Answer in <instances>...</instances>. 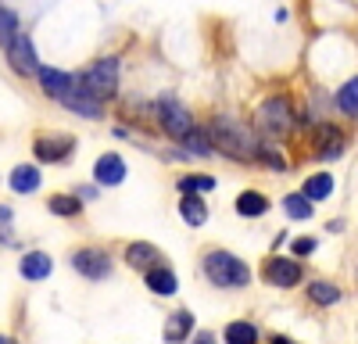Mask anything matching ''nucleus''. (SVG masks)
I'll return each mask as SVG.
<instances>
[{
    "label": "nucleus",
    "instance_id": "1",
    "mask_svg": "<svg viewBox=\"0 0 358 344\" xmlns=\"http://www.w3.org/2000/svg\"><path fill=\"white\" fill-rule=\"evenodd\" d=\"M208 140H215L212 148L222 151L226 158H236V162H258V148L262 140L236 119H215L212 122V133H208Z\"/></svg>",
    "mask_w": 358,
    "mask_h": 344
},
{
    "label": "nucleus",
    "instance_id": "2",
    "mask_svg": "<svg viewBox=\"0 0 358 344\" xmlns=\"http://www.w3.org/2000/svg\"><path fill=\"white\" fill-rule=\"evenodd\" d=\"M204 276L215 287H229V291H241L251 283V269L229 251H208L204 255Z\"/></svg>",
    "mask_w": 358,
    "mask_h": 344
},
{
    "label": "nucleus",
    "instance_id": "3",
    "mask_svg": "<svg viewBox=\"0 0 358 344\" xmlns=\"http://www.w3.org/2000/svg\"><path fill=\"white\" fill-rule=\"evenodd\" d=\"M76 83L83 86L90 97L108 101V97H115V90H118V62H115V57H101V62L86 65V69L76 76Z\"/></svg>",
    "mask_w": 358,
    "mask_h": 344
},
{
    "label": "nucleus",
    "instance_id": "4",
    "mask_svg": "<svg viewBox=\"0 0 358 344\" xmlns=\"http://www.w3.org/2000/svg\"><path fill=\"white\" fill-rule=\"evenodd\" d=\"M258 122L265 126L268 136H287L294 129V108L287 97H268L262 108H258Z\"/></svg>",
    "mask_w": 358,
    "mask_h": 344
},
{
    "label": "nucleus",
    "instance_id": "5",
    "mask_svg": "<svg viewBox=\"0 0 358 344\" xmlns=\"http://www.w3.org/2000/svg\"><path fill=\"white\" fill-rule=\"evenodd\" d=\"M72 269L86 280H108L111 276V258L101 248H79L72 255Z\"/></svg>",
    "mask_w": 358,
    "mask_h": 344
},
{
    "label": "nucleus",
    "instance_id": "6",
    "mask_svg": "<svg viewBox=\"0 0 358 344\" xmlns=\"http://www.w3.org/2000/svg\"><path fill=\"white\" fill-rule=\"evenodd\" d=\"M262 276H265V283H273V287H297L301 283V266H297L294 258L268 255L265 266H262Z\"/></svg>",
    "mask_w": 358,
    "mask_h": 344
},
{
    "label": "nucleus",
    "instance_id": "7",
    "mask_svg": "<svg viewBox=\"0 0 358 344\" xmlns=\"http://www.w3.org/2000/svg\"><path fill=\"white\" fill-rule=\"evenodd\" d=\"M158 122H162V129H165L172 140H183V136L194 129V115H190L183 104H176V101H162V104H158Z\"/></svg>",
    "mask_w": 358,
    "mask_h": 344
},
{
    "label": "nucleus",
    "instance_id": "8",
    "mask_svg": "<svg viewBox=\"0 0 358 344\" xmlns=\"http://www.w3.org/2000/svg\"><path fill=\"white\" fill-rule=\"evenodd\" d=\"M33 151H36V158L40 162H69L72 158V151H76V140L69 136V133H54V136H36V143H33Z\"/></svg>",
    "mask_w": 358,
    "mask_h": 344
},
{
    "label": "nucleus",
    "instance_id": "9",
    "mask_svg": "<svg viewBox=\"0 0 358 344\" xmlns=\"http://www.w3.org/2000/svg\"><path fill=\"white\" fill-rule=\"evenodd\" d=\"M8 62L18 76H36L40 65H36V50H33V40H29L25 33H18L11 43H8Z\"/></svg>",
    "mask_w": 358,
    "mask_h": 344
},
{
    "label": "nucleus",
    "instance_id": "10",
    "mask_svg": "<svg viewBox=\"0 0 358 344\" xmlns=\"http://www.w3.org/2000/svg\"><path fill=\"white\" fill-rule=\"evenodd\" d=\"M62 104H65V108H72L76 115H83V119H101V115H104V111H101V104H104V101L90 97L79 83H72L69 90L62 94Z\"/></svg>",
    "mask_w": 358,
    "mask_h": 344
},
{
    "label": "nucleus",
    "instance_id": "11",
    "mask_svg": "<svg viewBox=\"0 0 358 344\" xmlns=\"http://www.w3.org/2000/svg\"><path fill=\"white\" fill-rule=\"evenodd\" d=\"M94 180L101 183V187H118L126 180V162H122V155H101L97 158V165H94Z\"/></svg>",
    "mask_w": 358,
    "mask_h": 344
},
{
    "label": "nucleus",
    "instance_id": "12",
    "mask_svg": "<svg viewBox=\"0 0 358 344\" xmlns=\"http://www.w3.org/2000/svg\"><path fill=\"white\" fill-rule=\"evenodd\" d=\"M18 273H22V280H29V283H40V280H47V276L54 273V258L43 255V251H29V255H22Z\"/></svg>",
    "mask_w": 358,
    "mask_h": 344
},
{
    "label": "nucleus",
    "instance_id": "13",
    "mask_svg": "<svg viewBox=\"0 0 358 344\" xmlns=\"http://www.w3.org/2000/svg\"><path fill=\"white\" fill-rule=\"evenodd\" d=\"M315 151H319L322 158H337V155L344 151V133H341L337 126H330V122H322V126L315 129Z\"/></svg>",
    "mask_w": 358,
    "mask_h": 344
},
{
    "label": "nucleus",
    "instance_id": "14",
    "mask_svg": "<svg viewBox=\"0 0 358 344\" xmlns=\"http://www.w3.org/2000/svg\"><path fill=\"white\" fill-rule=\"evenodd\" d=\"M126 262H129L133 269L147 273L151 266H158V262H162V251H158L155 244H147V241H136V244H129V248H126Z\"/></svg>",
    "mask_w": 358,
    "mask_h": 344
},
{
    "label": "nucleus",
    "instance_id": "15",
    "mask_svg": "<svg viewBox=\"0 0 358 344\" xmlns=\"http://www.w3.org/2000/svg\"><path fill=\"white\" fill-rule=\"evenodd\" d=\"M143 280H147V287H151L155 294H165V298L179 291V280H176V273H172L169 266H162V262L147 269V273H143Z\"/></svg>",
    "mask_w": 358,
    "mask_h": 344
},
{
    "label": "nucleus",
    "instance_id": "16",
    "mask_svg": "<svg viewBox=\"0 0 358 344\" xmlns=\"http://www.w3.org/2000/svg\"><path fill=\"white\" fill-rule=\"evenodd\" d=\"M36 79H40V86H43V94H47V97H57V101H62V94L76 83V76H69V72H62V69H40Z\"/></svg>",
    "mask_w": 358,
    "mask_h": 344
},
{
    "label": "nucleus",
    "instance_id": "17",
    "mask_svg": "<svg viewBox=\"0 0 358 344\" xmlns=\"http://www.w3.org/2000/svg\"><path fill=\"white\" fill-rule=\"evenodd\" d=\"M190 330H194V312L179 308V312L169 315V323H165V341H187Z\"/></svg>",
    "mask_w": 358,
    "mask_h": 344
},
{
    "label": "nucleus",
    "instance_id": "18",
    "mask_svg": "<svg viewBox=\"0 0 358 344\" xmlns=\"http://www.w3.org/2000/svg\"><path fill=\"white\" fill-rule=\"evenodd\" d=\"M11 190H15V194H33V190H40V169H36V165H18V169L11 172Z\"/></svg>",
    "mask_w": 358,
    "mask_h": 344
},
{
    "label": "nucleus",
    "instance_id": "19",
    "mask_svg": "<svg viewBox=\"0 0 358 344\" xmlns=\"http://www.w3.org/2000/svg\"><path fill=\"white\" fill-rule=\"evenodd\" d=\"M236 212H241L244 219L265 215V212H268V197H262L258 190H244L241 197H236Z\"/></svg>",
    "mask_w": 358,
    "mask_h": 344
},
{
    "label": "nucleus",
    "instance_id": "20",
    "mask_svg": "<svg viewBox=\"0 0 358 344\" xmlns=\"http://www.w3.org/2000/svg\"><path fill=\"white\" fill-rule=\"evenodd\" d=\"M301 194H305L308 201H326V197L334 194V176H330V172H319V176H308Z\"/></svg>",
    "mask_w": 358,
    "mask_h": 344
},
{
    "label": "nucleus",
    "instance_id": "21",
    "mask_svg": "<svg viewBox=\"0 0 358 344\" xmlns=\"http://www.w3.org/2000/svg\"><path fill=\"white\" fill-rule=\"evenodd\" d=\"M179 215H183L187 226H204L208 222V208H204L201 197H183L179 201Z\"/></svg>",
    "mask_w": 358,
    "mask_h": 344
},
{
    "label": "nucleus",
    "instance_id": "22",
    "mask_svg": "<svg viewBox=\"0 0 358 344\" xmlns=\"http://www.w3.org/2000/svg\"><path fill=\"white\" fill-rule=\"evenodd\" d=\"M308 298L315 301V305H337L341 301V291H337V283H326V280H312L308 283Z\"/></svg>",
    "mask_w": 358,
    "mask_h": 344
},
{
    "label": "nucleus",
    "instance_id": "23",
    "mask_svg": "<svg viewBox=\"0 0 358 344\" xmlns=\"http://www.w3.org/2000/svg\"><path fill=\"white\" fill-rule=\"evenodd\" d=\"M337 108H341L344 115H351V119H358V76L348 79L341 90H337Z\"/></svg>",
    "mask_w": 358,
    "mask_h": 344
},
{
    "label": "nucleus",
    "instance_id": "24",
    "mask_svg": "<svg viewBox=\"0 0 358 344\" xmlns=\"http://www.w3.org/2000/svg\"><path fill=\"white\" fill-rule=\"evenodd\" d=\"M22 33V25H18V15L11 8H0V47L8 50V43Z\"/></svg>",
    "mask_w": 358,
    "mask_h": 344
},
{
    "label": "nucleus",
    "instance_id": "25",
    "mask_svg": "<svg viewBox=\"0 0 358 344\" xmlns=\"http://www.w3.org/2000/svg\"><path fill=\"white\" fill-rule=\"evenodd\" d=\"M47 205H50V212H54V215H62V219H72V215H79L83 201H79V197H69V194H54V197L47 201Z\"/></svg>",
    "mask_w": 358,
    "mask_h": 344
},
{
    "label": "nucleus",
    "instance_id": "26",
    "mask_svg": "<svg viewBox=\"0 0 358 344\" xmlns=\"http://www.w3.org/2000/svg\"><path fill=\"white\" fill-rule=\"evenodd\" d=\"M283 208L290 219H312V201L305 194H287L283 197Z\"/></svg>",
    "mask_w": 358,
    "mask_h": 344
},
{
    "label": "nucleus",
    "instance_id": "27",
    "mask_svg": "<svg viewBox=\"0 0 358 344\" xmlns=\"http://www.w3.org/2000/svg\"><path fill=\"white\" fill-rule=\"evenodd\" d=\"M258 162L268 165V169H276V172H287V158L276 151V143L273 140H262V148H258Z\"/></svg>",
    "mask_w": 358,
    "mask_h": 344
},
{
    "label": "nucleus",
    "instance_id": "28",
    "mask_svg": "<svg viewBox=\"0 0 358 344\" xmlns=\"http://www.w3.org/2000/svg\"><path fill=\"white\" fill-rule=\"evenodd\" d=\"M179 143H187V151H194V155H201V158H208V155H215V148H212V143H208V136L194 126L183 140H179Z\"/></svg>",
    "mask_w": 358,
    "mask_h": 344
},
{
    "label": "nucleus",
    "instance_id": "29",
    "mask_svg": "<svg viewBox=\"0 0 358 344\" xmlns=\"http://www.w3.org/2000/svg\"><path fill=\"white\" fill-rule=\"evenodd\" d=\"M222 337H226L229 344H251V341H258V330H255L251 323H229Z\"/></svg>",
    "mask_w": 358,
    "mask_h": 344
},
{
    "label": "nucleus",
    "instance_id": "30",
    "mask_svg": "<svg viewBox=\"0 0 358 344\" xmlns=\"http://www.w3.org/2000/svg\"><path fill=\"white\" fill-rule=\"evenodd\" d=\"M179 190L183 194H204V190H215V180L212 176H183L179 180Z\"/></svg>",
    "mask_w": 358,
    "mask_h": 344
},
{
    "label": "nucleus",
    "instance_id": "31",
    "mask_svg": "<svg viewBox=\"0 0 358 344\" xmlns=\"http://www.w3.org/2000/svg\"><path fill=\"white\" fill-rule=\"evenodd\" d=\"M11 208L8 205H0V241H11Z\"/></svg>",
    "mask_w": 358,
    "mask_h": 344
},
{
    "label": "nucleus",
    "instance_id": "32",
    "mask_svg": "<svg viewBox=\"0 0 358 344\" xmlns=\"http://www.w3.org/2000/svg\"><path fill=\"white\" fill-rule=\"evenodd\" d=\"M290 251H294V255H312V251H315V241H312V237H297V241L290 244Z\"/></svg>",
    "mask_w": 358,
    "mask_h": 344
}]
</instances>
